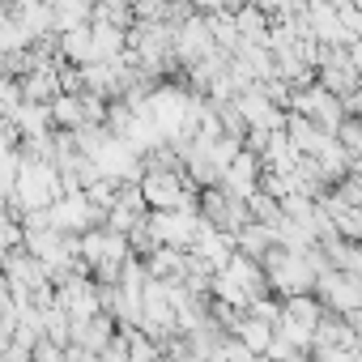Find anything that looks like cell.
<instances>
[{
  "instance_id": "obj_8",
  "label": "cell",
  "mask_w": 362,
  "mask_h": 362,
  "mask_svg": "<svg viewBox=\"0 0 362 362\" xmlns=\"http://www.w3.org/2000/svg\"><path fill=\"white\" fill-rule=\"evenodd\" d=\"M184 264H188V247H170V243H158L145 256V273L162 277V281H179L184 277Z\"/></svg>"
},
{
  "instance_id": "obj_4",
  "label": "cell",
  "mask_w": 362,
  "mask_h": 362,
  "mask_svg": "<svg viewBox=\"0 0 362 362\" xmlns=\"http://www.w3.org/2000/svg\"><path fill=\"white\" fill-rule=\"evenodd\" d=\"M315 298L328 307V311H349V307H362V281L358 273H341V269H320L315 281H311Z\"/></svg>"
},
{
  "instance_id": "obj_13",
  "label": "cell",
  "mask_w": 362,
  "mask_h": 362,
  "mask_svg": "<svg viewBox=\"0 0 362 362\" xmlns=\"http://www.w3.org/2000/svg\"><path fill=\"white\" fill-rule=\"evenodd\" d=\"M47 111H52V128H77V124H86V115H81V90H60L47 103Z\"/></svg>"
},
{
  "instance_id": "obj_9",
  "label": "cell",
  "mask_w": 362,
  "mask_h": 362,
  "mask_svg": "<svg viewBox=\"0 0 362 362\" xmlns=\"http://www.w3.org/2000/svg\"><path fill=\"white\" fill-rule=\"evenodd\" d=\"M56 52H60L69 64H86V60H94V47H90V22H77V26L56 30Z\"/></svg>"
},
{
  "instance_id": "obj_1",
  "label": "cell",
  "mask_w": 362,
  "mask_h": 362,
  "mask_svg": "<svg viewBox=\"0 0 362 362\" xmlns=\"http://www.w3.org/2000/svg\"><path fill=\"white\" fill-rule=\"evenodd\" d=\"M260 269H264L269 290H277V294H298V290H311V281H315V269L307 264V256L303 252H286L277 243L260 256Z\"/></svg>"
},
{
  "instance_id": "obj_14",
  "label": "cell",
  "mask_w": 362,
  "mask_h": 362,
  "mask_svg": "<svg viewBox=\"0 0 362 362\" xmlns=\"http://www.w3.org/2000/svg\"><path fill=\"white\" fill-rule=\"evenodd\" d=\"M90 9H94V0H52V30L90 22Z\"/></svg>"
},
{
  "instance_id": "obj_12",
  "label": "cell",
  "mask_w": 362,
  "mask_h": 362,
  "mask_svg": "<svg viewBox=\"0 0 362 362\" xmlns=\"http://www.w3.org/2000/svg\"><path fill=\"white\" fill-rule=\"evenodd\" d=\"M235 235V252H243V256H252V260H260L269 247H273V235H269V226L264 222H256V218H247L239 230H230Z\"/></svg>"
},
{
  "instance_id": "obj_6",
  "label": "cell",
  "mask_w": 362,
  "mask_h": 362,
  "mask_svg": "<svg viewBox=\"0 0 362 362\" xmlns=\"http://www.w3.org/2000/svg\"><path fill=\"white\" fill-rule=\"evenodd\" d=\"M188 252H197V256H201V260H205L209 269H222V264H226V256L235 252V235L201 218V226H197V235H192Z\"/></svg>"
},
{
  "instance_id": "obj_10",
  "label": "cell",
  "mask_w": 362,
  "mask_h": 362,
  "mask_svg": "<svg viewBox=\"0 0 362 362\" xmlns=\"http://www.w3.org/2000/svg\"><path fill=\"white\" fill-rule=\"evenodd\" d=\"M9 119H13V128H18V141H22V136H39V132L52 128L47 103H30V98H22V103L9 111Z\"/></svg>"
},
{
  "instance_id": "obj_2",
  "label": "cell",
  "mask_w": 362,
  "mask_h": 362,
  "mask_svg": "<svg viewBox=\"0 0 362 362\" xmlns=\"http://www.w3.org/2000/svg\"><path fill=\"white\" fill-rule=\"evenodd\" d=\"M286 111H298V115H307V119H311V124H320L324 132H332V128H337V119L345 115V111H341V98H337L332 90H324L320 81H307V86L290 90V103H286Z\"/></svg>"
},
{
  "instance_id": "obj_3",
  "label": "cell",
  "mask_w": 362,
  "mask_h": 362,
  "mask_svg": "<svg viewBox=\"0 0 362 362\" xmlns=\"http://www.w3.org/2000/svg\"><path fill=\"white\" fill-rule=\"evenodd\" d=\"M170 52L179 64H197L201 56L214 52V39H209V26H205V13H188V18H179L170 22Z\"/></svg>"
},
{
  "instance_id": "obj_16",
  "label": "cell",
  "mask_w": 362,
  "mask_h": 362,
  "mask_svg": "<svg viewBox=\"0 0 362 362\" xmlns=\"http://www.w3.org/2000/svg\"><path fill=\"white\" fill-rule=\"evenodd\" d=\"M124 239H128V252H132V256H149V252L158 247V235L149 230V222H145V218H141V222H136Z\"/></svg>"
},
{
  "instance_id": "obj_7",
  "label": "cell",
  "mask_w": 362,
  "mask_h": 362,
  "mask_svg": "<svg viewBox=\"0 0 362 362\" xmlns=\"http://www.w3.org/2000/svg\"><path fill=\"white\" fill-rule=\"evenodd\" d=\"M218 184L226 188V192H235V197H247V192H256V184H260V158L243 145L226 166H222V175H218Z\"/></svg>"
},
{
  "instance_id": "obj_5",
  "label": "cell",
  "mask_w": 362,
  "mask_h": 362,
  "mask_svg": "<svg viewBox=\"0 0 362 362\" xmlns=\"http://www.w3.org/2000/svg\"><path fill=\"white\" fill-rule=\"evenodd\" d=\"M149 230L158 235V243H170V247H188L197 226H201V214L197 209H149L145 214Z\"/></svg>"
},
{
  "instance_id": "obj_11",
  "label": "cell",
  "mask_w": 362,
  "mask_h": 362,
  "mask_svg": "<svg viewBox=\"0 0 362 362\" xmlns=\"http://www.w3.org/2000/svg\"><path fill=\"white\" fill-rule=\"evenodd\" d=\"M230 18H235L239 43H264V30H269V13L256 5V0H243V5H239Z\"/></svg>"
},
{
  "instance_id": "obj_15",
  "label": "cell",
  "mask_w": 362,
  "mask_h": 362,
  "mask_svg": "<svg viewBox=\"0 0 362 362\" xmlns=\"http://www.w3.org/2000/svg\"><path fill=\"white\" fill-rule=\"evenodd\" d=\"M235 337H239L252 354H264V345H269V337H273V324H264V320H256V315L243 311V320L235 324Z\"/></svg>"
},
{
  "instance_id": "obj_17",
  "label": "cell",
  "mask_w": 362,
  "mask_h": 362,
  "mask_svg": "<svg viewBox=\"0 0 362 362\" xmlns=\"http://www.w3.org/2000/svg\"><path fill=\"white\" fill-rule=\"evenodd\" d=\"M22 243V222L0 205V252H9V247H18Z\"/></svg>"
}]
</instances>
